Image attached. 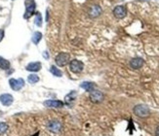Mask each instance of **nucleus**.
I'll return each instance as SVG.
<instances>
[{"label": "nucleus", "mask_w": 159, "mask_h": 136, "mask_svg": "<svg viewBox=\"0 0 159 136\" xmlns=\"http://www.w3.org/2000/svg\"><path fill=\"white\" fill-rule=\"evenodd\" d=\"M102 14V8L100 7L99 5H94V6H92L90 11H89V16L91 18H97V17H99L100 15Z\"/></svg>", "instance_id": "4468645a"}, {"label": "nucleus", "mask_w": 159, "mask_h": 136, "mask_svg": "<svg viewBox=\"0 0 159 136\" xmlns=\"http://www.w3.org/2000/svg\"><path fill=\"white\" fill-rule=\"evenodd\" d=\"M80 86L83 89V90H85L86 91H88V92H91V91H93L94 90H95V84L94 83H91V82H83L81 85H80Z\"/></svg>", "instance_id": "2eb2a0df"}, {"label": "nucleus", "mask_w": 159, "mask_h": 136, "mask_svg": "<svg viewBox=\"0 0 159 136\" xmlns=\"http://www.w3.org/2000/svg\"><path fill=\"white\" fill-rule=\"evenodd\" d=\"M24 5H26V12H24L23 18L27 20V18H29L35 13L36 4L34 0H26L24 1Z\"/></svg>", "instance_id": "f03ea898"}, {"label": "nucleus", "mask_w": 159, "mask_h": 136, "mask_svg": "<svg viewBox=\"0 0 159 136\" xmlns=\"http://www.w3.org/2000/svg\"><path fill=\"white\" fill-rule=\"evenodd\" d=\"M43 57H44L45 58H48V54H47V52H44V53H43Z\"/></svg>", "instance_id": "b1692460"}, {"label": "nucleus", "mask_w": 159, "mask_h": 136, "mask_svg": "<svg viewBox=\"0 0 159 136\" xmlns=\"http://www.w3.org/2000/svg\"><path fill=\"white\" fill-rule=\"evenodd\" d=\"M76 95H77L76 91H74V90L70 91L69 94L65 97V104L68 105V106H70L71 107L72 105L74 104L75 100H76Z\"/></svg>", "instance_id": "9b49d317"}, {"label": "nucleus", "mask_w": 159, "mask_h": 136, "mask_svg": "<svg viewBox=\"0 0 159 136\" xmlns=\"http://www.w3.org/2000/svg\"><path fill=\"white\" fill-rule=\"evenodd\" d=\"M41 39H42V33H41V32H39V31H36V32H34V33H33V35H32L31 41H32L33 44L37 45L38 43L41 41Z\"/></svg>", "instance_id": "f3484780"}, {"label": "nucleus", "mask_w": 159, "mask_h": 136, "mask_svg": "<svg viewBox=\"0 0 159 136\" xmlns=\"http://www.w3.org/2000/svg\"><path fill=\"white\" fill-rule=\"evenodd\" d=\"M9 85H10V88L15 90V91H19L21 90L23 86H24V81L23 79L19 78V79H10L9 80Z\"/></svg>", "instance_id": "39448f33"}, {"label": "nucleus", "mask_w": 159, "mask_h": 136, "mask_svg": "<svg viewBox=\"0 0 159 136\" xmlns=\"http://www.w3.org/2000/svg\"><path fill=\"white\" fill-rule=\"evenodd\" d=\"M43 104L47 108H63L65 105L63 101L60 100H46Z\"/></svg>", "instance_id": "9d476101"}, {"label": "nucleus", "mask_w": 159, "mask_h": 136, "mask_svg": "<svg viewBox=\"0 0 159 136\" xmlns=\"http://www.w3.org/2000/svg\"><path fill=\"white\" fill-rule=\"evenodd\" d=\"M69 58H70V55L69 53H65V52H62L60 53L56 58H55V61H56V64L60 67H63L65 66L69 62Z\"/></svg>", "instance_id": "7ed1b4c3"}, {"label": "nucleus", "mask_w": 159, "mask_h": 136, "mask_svg": "<svg viewBox=\"0 0 159 136\" xmlns=\"http://www.w3.org/2000/svg\"><path fill=\"white\" fill-rule=\"evenodd\" d=\"M155 136H159V126L156 127V130H155Z\"/></svg>", "instance_id": "5701e85b"}, {"label": "nucleus", "mask_w": 159, "mask_h": 136, "mask_svg": "<svg viewBox=\"0 0 159 136\" xmlns=\"http://www.w3.org/2000/svg\"><path fill=\"white\" fill-rule=\"evenodd\" d=\"M133 111H134V114H135L137 117H139V118H142V119L148 118V117L150 115L149 108L146 106V105H144V104L136 105V106L134 107Z\"/></svg>", "instance_id": "f257e3e1"}, {"label": "nucleus", "mask_w": 159, "mask_h": 136, "mask_svg": "<svg viewBox=\"0 0 159 136\" xmlns=\"http://www.w3.org/2000/svg\"><path fill=\"white\" fill-rule=\"evenodd\" d=\"M41 67H42L41 62H39V61H35V62L28 63L26 67V69L30 72H38L41 69Z\"/></svg>", "instance_id": "f8f14e48"}, {"label": "nucleus", "mask_w": 159, "mask_h": 136, "mask_svg": "<svg viewBox=\"0 0 159 136\" xmlns=\"http://www.w3.org/2000/svg\"><path fill=\"white\" fill-rule=\"evenodd\" d=\"M8 128H9V126H8L7 123L4 122H0V135L5 134L6 132H7Z\"/></svg>", "instance_id": "aec40b11"}, {"label": "nucleus", "mask_w": 159, "mask_h": 136, "mask_svg": "<svg viewBox=\"0 0 159 136\" xmlns=\"http://www.w3.org/2000/svg\"><path fill=\"white\" fill-rule=\"evenodd\" d=\"M113 15L116 18H124L127 15V9L125 6H122V5H119V6H116V7L113 9Z\"/></svg>", "instance_id": "0eeeda50"}, {"label": "nucleus", "mask_w": 159, "mask_h": 136, "mask_svg": "<svg viewBox=\"0 0 159 136\" xmlns=\"http://www.w3.org/2000/svg\"><path fill=\"white\" fill-rule=\"evenodd\" d=\"M84 69V63L82 61L78 59H72L69 61V70L74 73V74H79L81 73Z\"/></svg>", "instance_id": "20e7f679"}, {"label": "nucleus", "mask_w": 159, "mask_h": 136, "mask_svg": "<svg viewBox=\"0 0 159 136\" xmlns=\"http://www.w3.org/2000/svg\"><path fill=\"white\" fill-rule=\"evenodd\" d=\"M11 67V63L10 61L7 60L6 58L0 57V69L2 70H8L9 68Z\"/></svg>", "instance_id": "dca6fc26"}, {"label": "nucleus", "mask_w": 159, "mask_h": 136, "mask_svg": "<svg viewBox=\"0 0 159 136\" xmlns=\"http://www.w3.org/2000/svg\"><path fill=\"white\" fill-rule=\"evenodd\" d=\"M47 127L51 132L58 133L61 131V129H62V123H61L59 121H51L48 122Z\"/></svg>", "instance_id": "6e6552de"}, {"label": "nucleus", "mask_w": 159, "mask_h": 136, "mask_svg": "<svg viewBox=\"0 0 159 136\" xmlns=\"http://www.w3.org/2000/svg\"><path fill=\"white\" fill-rule=\"evenodd\" d=\"M103 99H105V95H103L102 91L94 90L93 91L90 92V100L93 103H101L103 101Z\"/></svg>", "instance_id": "423d86ee"}, {"label": "nucleus", "mask_w": 159, "mask_h": 136, "mask_svg": "<svg viewBox=\"0 0 159 136\" xmlns=\"http://www.w3.org/2000/svg\"><path fill=\"white\" fill-rule=\"evenodd\" d=\"M4 37V30L3 29H0V41H2Z\"/></svg>", "instance_id": "4be33fe9"}, {"label": "nucleus", "mask_w": 159, "mask_h": 136, "mask_svg": "<svg viewBox=\"0 0 159 136\" xmlns=\"http://www.w3.org/2000/svg\"><path fill=\"white\" fill-rule=\"evenodd\" d=\"M35 26H37L38 27H40L42 26V16L39 12L36 13V17H35V21H34Z\"/></svg>", "instance_id": "412c9836"}, {"label": "nucleus", "mask_w": 159, "mask_h": 136, "mask_svg": "<svg viewBox=\"0 0 159 136\" xmlns=\"http://www.w3.org/2000/svg\"><path fill=\"white\" fill-rule=\"evenodd\" d=\"M0 102L4 106H10L14 102V97L9 94H3L0 95Z\"/></svg>", "instance_id": "1a4fd4ad"}, {"label": "nucleus", "mask_w": 159, "mask_h": 136, "mask_svg": "<svg viewBox=\"0 0 159 136\" xmlns=\"http://www.w3.org/2000/svg\"><path fill=\"white\" fill-rule=\"evenodd\" d=\"M48 18H49V10H47V15H46V21H48Z\"/></svg>", "instance_id": "393cba45"}, {"label": "nucleus", "mask_w": 159, "mask_h": 136, "mask_svg": "<svg viewBox=\"0 0 159 136\" xmlns=\"http://www.w3.org/2000/svg\"><path fill=\"white\" fill-rule=\"evenodd\" d=\"M27 81L29 84L34 85L37 82H39V77L36 75V74H30V75H28V77H27Z\"/></svg>", "instance_id": "6ab92c4d"}, {"label": "nucleus", "mask_w": 159, "mask_h": 136, "mask_svg": "<svg viewBox=\"0 0 159 136\" xmlns=\"http://www.w3.org/2000/svg\"><path fill=\"white\" fill-rule=\"evenodd\" d=\"M50 72L53 74L55 77H63V72L61 71L59 68H57L55 65H52L50 67Z\"/></svg>", "instance_id": "a211bd4d"}, {"label": "nucleus", "mask_w": 159, "mask_h": 136, "mask_svg": "<svg viewBox=\"0 0 159 136\" xmlns=\"http://www.w3.org/2000/svg\"><path fill=\"white\" fill-rule=\"evenodd\" d=\"M143 65H144V59L140 58H135L131 59L130 61V66L133 69H140Z\"/></svg>", "instance_id": "ddd939ff"}]
</instances>
